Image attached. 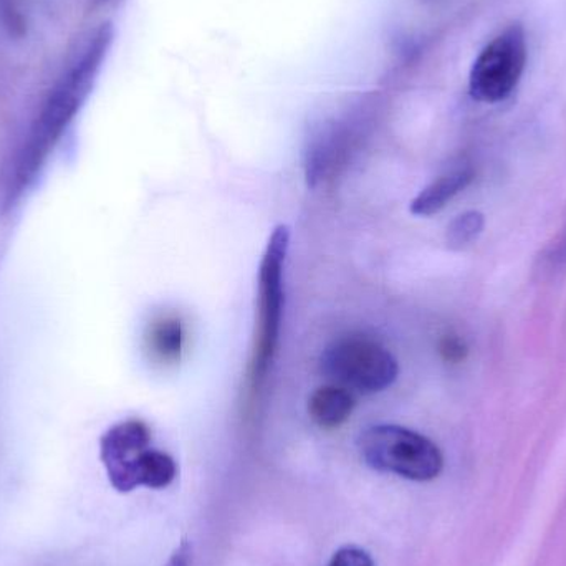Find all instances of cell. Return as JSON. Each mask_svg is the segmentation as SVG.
<instances>
[{"label": "cell", "mask_w": 566, "mask_h": 566, "mask_svg": "<svg viewBox=\"0 0 566 566\" xmlns=\"http://www.w3.org/2000/svg\"><path fill=\"white\" fill-rule=\"evenodd\" d=\"M149 442L151 432L139 419L118 422L102 436L99 459L116 492L128 494L139 488V464Z\"/></svg>", "instance_id": "obj_6"}, {"label": "cell", "mask_w": 566, "mask_h": 566, "mask_svg": "<svg viewBox=\"0 0 566 566\" xmlns=\"http://www.w3.org/2000/svg\"><path fill=\"white\" fill-rule=\"evenodd\" d=\"M441 355L448 361L458 363L468 355V346L458 336H446L441 342Z\"/></svg>", "instance_id": "obj_13"}, {"label": "cell", "mask_w": 566, "mask_h": 566, "mask_svg": "<svg viewBox=\"0 0 566 566\" xmlns=\"http://www.w3.org/2000/svg\"><path fill=\"white\" fill-rule=\"evenodd\" d=\"M289 245V228L279 226L269 239L259 271L258 325L251 363L252 388H259L268 375L277 349L283 315V268Z\"/></svg>", "instance_id": "obj_3"}, {"label": "cell", "mask_w": 566, "mask_h": 566, "mask_svg": "<svg viewBox=\"0 0 566 566\" xmlns=\"http://www.w3.org/2000/svg\"><path fill=\"white\" fill-rule=\"evenodd\" d=\"M153 356L163 363H176L182 353V325L175 316H163L153 322L148 332Z\"/></svg>", "instance_id": "obj_9"}, {"label": "cell", "mask_w": 566, "mask_h": 566, "mask_svg": "<svg viewBox=\"0 0 566 566\" xmlns=\"http://www.w3.org/2000/svg\"><path fill=\"white\" fill-rule=\"evenodd\" d=\"M355 409V398L343 386H323L308 401V415L318 428L335 429L348 421Z\"/></svg>", "instance_id": "obj_7"}, {"label": "cell", "mask_w": 566, "mask_h": 566, "mask_svg": "<svg viewBox=\"0 0 566 566\" xmlns=\"http://www.w3.org/2000/svg\"><path fill=\"white\" fill-rule=\"evenodd\" d=\"M113 35L115 32H113L112 23H103L93 33L92 40L86 43L82 55L69 66L65 75L60 78L55 88L50 93L45 106L30 132L25 146L20 153L12 192L22 191L32 181L33 176L39 171L55 143L59 142L66 126L85 105L96 80H98L103 62L108 55Z\"/></svg>", "instance_id": "obj_1"}, {"label": "cell", "mask_w": 566, "mask_h": 566, "mask_svg": "<svg viewBox=\"0 0 566 566\" xmlns=\"http://www.w3.org/2000/svg\"><path fill=\"white\" fill-rule=\"evenodd\" d=\"M328 566H375V562H373L368 552L348 545V547H342L333 554Z\"/></svg>", "instance_id": "obj_12"}, {"label": "cell", "mask_w": 566, "mask_h": 566, "mask_svg": "<svg viewBox=\"0 0 566 566\" xmlns=\"http://www.w3.org/2000/svg\"><path fill=\"white\" fill-rule=\"evenodd\" d=\"M484 216L478 211L458 216L448 228V245L451 249H464L484 231Z\"/></svg>", "instance_id": "obj_11"}, {"label": "cell", "mask_w": 566, "mask_h": 566, "mask_svg": "<svg viewBox=\"0 0 566 566\" xmlns=\"http://www.w3.org/2000/svg\"><path fill=\"white\" fill-rule=\"evenodd\" d=\"M322 369L346 389L363 395L385 391L398 378V361L379 343L363 336L336 339L322 356Z\"/></svg>", "instance_id": "obj_4"}, {"label": "cell", "mask_w": 566, "mask_h": 566, "mask_svg": "<svg viewBox=\"0 0 566 566\" xmlns=\"http://www.w3.org/2000/svg\"><path fill=\"white\" fill-rule=\"evenodd\" d=\"M472 179H474V172L469 168L455 169L441 176L411 202L412 214L424 216V218L438 214L449 201L471 185Z\"/></svg>", "instance_id": "obj_8"}, {"label": "cell", "mask_w": 566, "mask_h": 566, "mask_svg": "<svg viewBox=\"0 0 566 566\" xmlns=\"http://www.w3.org/2000/svg\"><path fill=\"white\" fill-rule=\"evenodd\" d=\"M176 475H178V465L171 455L151 448L143 454L142 464H139V488L161 491L175 482Z\"/></svg>", "instance_id": "obj_10"}, {"label": "cell", "mask_w": 566, "mask_h": 566, "mask_svg": "<svg viewBox=\"0 0 566 566\" xmlns=\"http://www.w3.org/2000/svg\"><path fill=\"white\" fill-rule=\"evenodd\" d=\"M358 446L369 468L408 481H434L444 469L441 449L431 439L402 426H373L363 432Z\"/></svg>", "instance_id": "obj_2"}, {"label": "cell", "mask_w": 566, "mask_h": 566, "mask_svg": "<svg viewBox=\"0 0 566 566\" xmlns=\"http://www.w3.org/2000/svg\"><path fill=\"white\" fill-rule=\"evenodd\" d=\"M527 65V40L518 23L499 33L479 53L469 76L472 98L499 103L512 95Z\"/></svg>", "instance_id": "obj_5"}, {"label": "cell", "mask_w": 566, "mask_h": 566, "mask_svg": "<svg viewBox=\"0 0 566 566\" xmlns=\"http://www.w3.org/2000/svg\"><path fill=\"white\" fill-rule=\"evenodd\" d=\"M189 564V545L188 542H182L178 548H176L175 554L169 558L168 564L166 566H188Z\"/></svg>", "instance_id": "obj_14"}]
</instances>
